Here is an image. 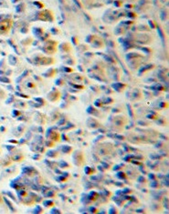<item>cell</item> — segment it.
<instances>
[{
    "label": "cell",
    "mask_w": 169,
    "mask_h": 214,
    "mask_svg": "<svg viewBox=\"0 0 169 214\" xmlns=\"http://www.w3.org/2000/svg\"><path fill=\"white\" fill-rule=\"evenodd\" d=\"M12 27V20L4 19L0 21V35H6L9 32Z\"/></svg>",
    "instance_id": "cell-1"
}]
</instances>
